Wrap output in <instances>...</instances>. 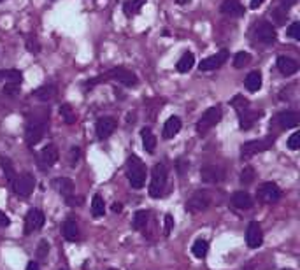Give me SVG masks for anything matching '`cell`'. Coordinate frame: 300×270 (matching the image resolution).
Returning a JSON list of instances; mask_svg holds the SVG:
<instances>
[{
  "mask_svg": "<svg viewBox=\"0 0 300 270\" xmlns=\"http://www.w3.org/2000/svg\"><path fill=\"white\" fill-rule=\"evenodd\" d=\"M288 37L295 39V41H300V23L298 21H295V23L290 25V28H288Z\"/></svg>",
  "mask_w": 300,
  "mask_h": 270,
  "instance_id": "cell-40",
  "label": "cell"
},
{
  "mask_svg": "<svg viewBox=\"0 0 300 270\" xmlns=\"http://www.w3.org/2000/svg\"><path fill=\"white\" fill-rule=\"evenodd\" d=\"M265 0H251V9H258Z\"/></svg>",
  "mask_w": 300,
  "mask_h": 270,
  "instance_id": "cell-46",
  "label": "cell"
},
{
  "mask_svg": "<svg viewBox=\"0 0 300 270\" xmlns=\"http://www.w3.org/2000/svg\"><path fill=\"white\" fill-rule=\"evenodd\" d=\"M148 221H149V212L137 211L134 216V219H132V226H134V230H144L146 225H148Z\"/></svg>",
  "mask_w": 300,
  "mask_h": 270,
  "instance_id": "cell-32",
  "label": "cell"
},
{
  "mask_svg": "<svg viewBox=\"0 0 300 270\" xmlns=\"http://www.w3.org/2000/svg\"><path fill=\"white\" fill-rule=\"evenodd\" d=\"M277 121H279V126L281 128H295V126L298 125L300 121V116L297 112L293 111H284V112H279V116H277Z\"/></svg>",
  "mask_w": 300,
  "mask_h": 270,
  "instance_id": "cell-23",
  "label": "cell"
},
{
  "mask_svg": "<svg viewBox=\"0 0 300 270\" xmlns=\"http://www.w3.org/2000/svg\"><path fill=\"white\" fill-rule=\"evenodd\" d=\"M0 2H4V0H0Z\"/></svg>",
  "mask_w": 300,
  "mask_h": 270,
  "instance_id": "cell-51",
  "label": "cell"
},
{
  "mask_svg": "<svg viewBox=\"0 0 300 270\" xmlns=\"http://www.w3.org/2000/svg\"><path fill=\"white\" fill-rule=\"evenodd\" d=\"M34 188H35V177L32 176V174H28V172L18 176L16 181L13 183L14 193H16L18 197H23V198L30 197L32 191H34Z\"/></svg>",
  "mask_w": 300,
  "mask_h": 270,
  "instance_id": "cell-7",
  "label": "cell"
},
{
  "mask_svg": "<svg viewBox=\"0 0 300 270\" xmlns=\"http://www.w3.org/2000/svg\"><path fill=\"white\" fill-rule=\"evenodd\" d=\"M118 123L114 118H111V116H104V118H100L97 121V125H95V130H97V135L98 139H107L113 135V132L116 130Z\"/></svg>",
  "mask_w": 300,
  "mask_h": 270,
  "instance_id": "cell-14",
  "label": "cell"
},
{
  "mask_svg": "<svg viewBox=\"0 0 300 270\" xmlns=\"http://www.w3.org/2000/svg\"><path fill=\"white\" fill-rule=\"evenodd\" d=\"M270 146V141H249L246 144H242L241 148V158L242 160H249L251 156H255L256 153L265 151Z\"/></svg>",
  "mask_w": 300,
  "mask_h": 270,
  "instance_id": "cell-13",
  "label": "cell"
},
{
  "mask_svg": "<svg viewBox=\"0 0 300 270\" xmlns=\"http://www.w3.org/2000/svg\"><path fill=\"white\" fill-rule=\"evenodd\" d=\"M207 251H209V242H207L206 239H197L193 242V247H191V253H193V256L206 258Z\"/></svg>",
  "mask_w": 300,
  "mask_h": 270,
  "instance_id": "cell-33",
  "label": "cell"
},
{
  "mask_svg": "<svg viewBox=\"0 0 300 270\" xmlns=\"http://www.w3.org/2000/svg\"><path fill=\"white\" fill-rule=\"evenodd\" d=\"M109 270H118V268H109Z\"/></svg>",
  "mask_w": 300,
  "mask_h": 270,
  "instance_id": "cell-49",
  "label": "cell"
},
{
  "mask_svg": "<svg viewBox=\"0 0 300 270\" xmlns=\"http://www.w3.org/2000/svg\"><path fill=\"white\" fill-rule=\"evenodd\" d=\"M209 205H211L209 193H207V191H204V190H198V191H195V193L191 195L190 198H188L186 211L191 212V214H198V212L206 211Z\"/></svg>",
  "mask_w": 300,
  "mask_h": 270,
  "instance_id": "cell-6",
  "label": "cell"
},
{
  "mask_svg": "<svg viewBox=\"0 0 300 270\" xmlns=\"http://www.w3.org/2000/svg\"><path fill=\"white\" fill-rule=\"evenodd\" d=\"M44 212L39 211V209H30L25 216V235H30V233L41 230L44 225Z\"/></svg>",
  "mask_w": 300,
  "mask_h": 270,
  "instance_id": "cell-8",
  "label": "cell"
},
{
  "mask_svg": "<svg viewBox=\"0 0 300 270\" xmlns=\"http://www.w3.org/2000/svg\"><path fill=\"white\" fill-rule=\"evenodd\" d=\"M177 2H179V4H188L190 0H177Z\"/></svg>",
  "mask_w": 300,
  "mask_h": 270,
  "instance_id": "cell-48",
  "label": "cell"
},
{
  "mask_svg": "<svg viewBox=\"0 0 300 270\" xmlns=\"http://www.w3.org/2000/svg\"><path fill=\"white\" fill-rule=\"evenodd\" d=\"M9 225H11L9 216H7L6 212L0 211V228H4V226H9Z\"/></svg>",
  "mask_w": 300,
  "mask_h": 270,
  "instance_id": "cell-43",
  "label": "cell"
},
{
  "mask_svg": "<svg viewBox=\"0 0 300 270\" xmlns=\"http://www.w3.org/2000/svg\"><path fill=\"white\" fill-rule=\"evenodd\" d=\"M107 79H114V81H118V83H121V84H125V86H128V88H132V86H135L137 84V76H135L132 70H128V69H125V67H116V69H111L107 74H104V76H98V77H95V79H91V81H88V84L86 86H95L97 83H100V81H107Z\"/></svg>",
  "mask_w": 300,
  "mask_h": 270,
  "instance_id": "cell-2",
  "label": "cell"
},
{
  "mask_svg": "<svg viewBox=\"0 0 300 270\" xmlns=\"http://www.w3.org/2000/svg\"><path fill=\"white\" fill-rule=\"evenodd\" d=\"M79 158H81V149L79 148H70V151H69V163H70V167H76L77 165V162H79Z\"/></svg>",
  "mask_w": 300,
  "mask_h": 270,
  "instance_id": "cell-38",
  "label": "cell"
},
{
  "mask_svg": "<svg viewBox=\"0 0 300 270\" xmlns=\"http://www.w3.org/2000/svg\"><path fill=\"white\" fill-rule=\"evenodd\" d=\"M227 60H228V51H227V49H221V51L216 53V55L207 56L206 60H202V62H200V65H198V69L204 70V72L216 70V69H220V67L223 65Z\"/></svg>",
  "mask_w": 300,
  "mask_h": 270,
  "instance_id": "cell-11",
  "label": "cell"
},
{
  "mask_svg": "<svg viewBox=\"0 0 300 270\" xmlns=\"http://www.w3.org/2000/svg\"><path fill=\"white\" fill-rule=\"evenodd\" d=\"M277 69L283 76H293L298 72V63L293 58H288V56H279L277 58Z\"/></svg>",
  "mask_w": 300,
  "mask_h": 270,
  "instance_id": "cell-20",
  "label": "cell"
},
{
  "mask_svg": "<svg viewBox=\"0 0 300 270\" xmlns=\"http://www.w3.org/2000/svg\"><path fill=\"white\" fill-rule=\"evenodd\" d=\"M48 253H49V244H48V240H41L39 242V246H37V258H46L48 256Z\"/></svg>",
  "mask_w": 300,
  "mask_h": 270,
  "instance_id": "cell-41",
  "label": "cell"
},
{
  "mask_svg": "<svg viewBox=\"0 0 300 270\" xmlns=\"http://www.w3.org/2000/svg\"><path fill=\"white\" fill-rule=\"evenodd\" d=\"M60 114H62L63 121H65L67 125H72V123H76V112L72 111V107H70L69 104H63L62 107H60Z\"/></svg>",
  "mask_w": 300,
  "mask_h": 270,
  "instance_id": "cell-35",
  "label": "cell"
},
{
  "mask_svg": "<svg viewBox=\"0 0 300 270\" xmlns=\"http://www.w3.org/2000/svg\"><path fill=\"white\" fill-rule=\"evenodd\" d=\"M255 37L262 44H274L276 42V28L269 23V21H260L255 28Z\"/></svg>",
  "mask_w": 300,
  "mask_h": 270,
  "instance_id": "cell-10",
  "label": "cell"
},
{
  "mask_svg": "<svg viewBox=\"0 0 300 270\" xmlns=\"http://www.w3.org/2000/svg\"><path fill=\"white\" fill-rule=\"evenodd\" d=\"M283 270H291V268H283Z\"/></svg>",
  "mask_w": 300,
  "mask_h": 270,
  "instance_id": "cell-50",
  "label": "cell"
},
{
  "mask_svg": "<svg viewBox=\"0 0 300 270\" xmlns=\"http://www.w3.org/2000/svg\"><path fill=\"white\" fill-rule=\"evenodd\" d=\"M200 177H202L204 183H209V184H216L221 181L223 177V172L218 169L216 165H206L200 169Z\"/></svg>",
  "mask_w": 300,
  "mask_h": 270,
  "instance_id": "cell-18",
  "label": "cell"
},
{
  "mask_svg": "<svg viewBox=\"0 0 300 270\" xmlns=\"http://www.w3.org/2000/svg\"><path fill=\"white\" fill-rule=\"evenodd\" d=\"M23 81V74L16 69H7L0 70V83H4V86H20Z\"/></svg>",
  "mask_w": 300,
  "mask_h": 270,
  "instance_id": "cell-16",
  "label": "cell"
},
{
  "mask_svg": "<svg viewBox=\"0 0 300 270\" xmlns=\"http://www.w3.org/2000/svg\"><path fill=\"white\" fill-rule=\"evenodd\" d=\"M144 2H146V0H127V2H125V6H123L125 16H127V18L135 16V14L141 11V7L144 6Z\"/></svg>",
  "mask_w": 300,
  "mask_h": 270,
  "instance_id": "cell-31",
  "label": "cell"
},
{
  "mask_svg": "<svg viewBox=\"0 0 300 270\" xmlns=\"http://www.w3.org/2000/svg\"><path fill=\"white\" fill-rule=\"evenodd\" d=\"M258 200L262 204H274L281 198V190L276 183H263L258 188V193H256Z\"/></svg>",
  "mask_w": 300,
  "mask_h": 270,
  "instance_id": "cell-9",
  "label": "cell"
},
{
  "mask_svg": "<svg viewBox=\"0 0 300 270\" xmlns=\"http://www.w3.org/2000/svg\"><path fill=\"white\" fill-rule=\"evenodd\" d=\"M221 116H223V112H221L220 105H213V107H209L202 116H200V119L197 123V132L200 135H206L211 128H214V126L220 123Z\"/></svg>",
  "mask_w": 300,
  "mask_h": 270,
  "instance_id": "cell-5",
  "label": "cell"
},
{
  "mask_svg": "<svg viewBox=\"0 0 300 270\" xmlns=\"http://www.w3.org/2000/svg\"><path fill=\"white\" fill-rule=\"evenodd\" d=\"M246 242H248V247H251V249H256V247L262 246L263 233H262V226H260V223L251 221L248 225V232H246Z\"/></svg>",
  "mask_w": 300,
  "mask_h": 270,
  "instance_id": "cell-12",
  "label": "cell"
},
{
  "mask_svg": "<svg viewBox=\"0 0 300 270\" xmlns=\"http://www.w3.org/2000/svg\"><path fill=\"white\" fill-rule=\"evenodd\" d=\"M121 209H123V207H121V204H113V211L114 212H121Z\"/></svg>",
  "mask_w": 300,
  "mask_h": 270,
  "instance_id": "cell-47",
  "label": "cell"
},
{
  "mask_svg": "<svg viewBox=\"0 0 300 270\" xmlns=\"http://www.w3.org/2000/svg\"><path fill=\"white\" fill-rule=\"evenodd\" d=\"M0 163H2V169H4V174H6L7 181H9V184L13 186V183L16 181V177H18L16 169H14L13 162H11L9 158H6L4 155H0Z\"/></svg>",
  "mask_w": 300,
  "mask_h": 270,
  "instance_id": "cell-29",
  "label": "cell"
},
{
  "mask_svg": "<svg viewBox=\"0 0 300 270\" xmlns=\"http://www.w3.org/2000/svg\"><path fill=\"white\" fill-rule=\"evenodd\" d=\"M104 212H106L104 198L100 197V195H95L93 200H91V214H93L95 218H100V216H104Z\"/></svg>",
  "mask_w": 300,
  "mask_h": 270,
  "instance_id": "cell-34",
  "label": "cell"
},
{
  "mask_svg": "<svg viewBox=\"0 0 300 270\" xmlns=\"http://www.w3.org/2000/svg\"><path fill=\"white\" fill-rule=\"evenodd\" d=\"M193 65H195V56L191 55V53H184V55L179 58V62H177L176 69H177V72L186 74L188 70H191V67Z\"/></svg>",
  "mask_w": 300,
  "mask_h": 270,
  "instance_id": "cell-30",
  "label": "cell"
},
{
  "mask_svg": "<svg viewBox=\"0 0 300 270\" xmlns=\"http://www.w3.org/2000/svg\"><path fill=\"white\" fill-rule=\"evenodd\" d=\"M27 270H41V268H39V263H37V261H28Z\"/></svg>",
  "mask_w": 300,
  "mask_h": 270,
  "instance_id": "cell-45",
  "label": "cell"
},
{
  "mask_svg": "<svg viewBox=\"0 0 300 270\" xmlns=\"http://www.w3.org/2000/svg\"><path fill=\"white\" fill-rule=\"evenodd\" d=\"M127 177L132 188H135V190H141L146 184V167L139 156L132 155L127 160Z\"/></svg>",
  "mask_w": 300,
  "mask_h": 270,
  "instance_id": "cell-3",
  "label": "cell"
},
{
  "mask_svg": "<svg viewBox=\"0 0 300 270\" xmlns=\"http://www.w3.org/2000/svg\"><path fill=\"white\" fill-rule=\"evenodd\" d=\"M53 188H55L65 200L74 195V183L69 177H56V179L53 181Z\"/></svg>",
  "mask_w": 300,
  "mask_h": 270,
  "instance_id": "cell-17",
  "label": "cell"
},
{
  "mask_svg": "<svg viewBox=\"0 0 300 270\" xmlns=\"http://www.w3.org/2000/svg\"><path fill=\"white\" fill-rule=\"evenodd\" d=\"M167 184V167L163 163H156L153 167V174H151V184H149V195L153 198L162 197L163 190H165Z\"/></svg>",
  "mask_w": 300,
  "mask_h": 270,
  "instance_id": "cell-4",
  "label": "cell"
},
{
  "mask_svg": "<svg viewBox=\"0 0 300 270\" xmlns=\"http://www.w3.org/2000/svg\"><path fill=\"white\" fill-rule=\"evenodd\" d=\"M172 226H174V218L170 214H167L165 216V230H163V232H165V235H169L170 230H172Z\"/></svg>",
  "mask_w": 300,
  "mask_h": 270,
  "instance_id": "cell-42",
  "label": "cell"
},
{
  "mask_svg": "<svg viewBox=\"0 0 300 270\" xmlns=\"http://www.w3.org/2000/svg\"><path fill=\"white\" fill-rule=\"evenodd\" d=\"M256 174H255V169L253 167H244V170L241 172V183L244 184V186H249V184L255 181Z\"/></svg>",
  "mask_w": 300,
  "mask_h": 270,
  "instance_id": "cell-37",
  "label": "cell"
},
{
  "mask_svg": "<svg viewBox=\"0 0 300 270\" xmlns=\"http://www.w3.org/2000/svg\"><path fill=\"white\" fill-rule=\"evenodd\" d=\"M49 123V109H39L34 114H30L27 118V130H25V139L27 144L35 146L37 142H41V139L44 137L46 128Z\"/></svg>",
  "mask_w": 300,
  "mask_h": 270,
  "instance_id": "cell-1",
  "label": "cell"
},
{
  "mask_svg": "<svg viewBox=\"0 0 300 270\" xmlns=\"http://www.w3.org/2000/svg\"><path fill=\"white\" fill-rule=\"evenodd\" d=\"M246 88H248L249 91H258L260 88H262V74L258 72V70H253V72H249L248 76H246V81H244Z\"/></svg>",
  "mask_w": 300,
  "mask_h": 270,
  "instance_id": "cell-28",
  "label": "cell"
},
{
  "mask_svg": "<svg viewBox=\"0 0 300 270\" xmlns=\"http://www.w3.org/2000/svg\"><path fill=\"white\" fill-rule=\"evenodd\" d=\"M297 2H298V0H281V9H283V11H288L290 7H293Z\"/></svg>",
  "mask_w": 300,
  "mask_h": 270,
  "instance_id": "cell-44",
  "label": "cell"
},
{
  "mask_svg": "<svg viewBox=\"0 0 300 270\" xmlns=\"http://www.w3.org/2000/svg\"><path fill=\"white\" fill-rule=\"evenodd\" d=\"M62 233L67 240L74 242V240L79 239V226H77V223L74 221V219H67L62 225Z\"/></svg>",
  "mask_w": 300,
  "mask_h": 270,
  "instance_id": "cell-25",
  "label": "cell"
},
{
  "mask_svg": "<svg viewBox=\"0 0 300 270\" xmlns=\"http://www.w3.org/2000/svg\"><path fill=\"white\" fill-rule=\"evenodd\" d=\"M141 137H142V146H144V149L149 153V155H153L156 149V137L155 133L151 132V128H142L141 130Z\"/></svg>",
  "mask_w": 300,
  "mask_h": 270,
  "instance_id": "cell-27",
  "label": "cell"
},
{
  "mask_svg": "<svg viewBox=\"0 0 300 270\" xmlns=\"http://www.w3.org/2000/svg\"><path fill=\"white\" fill-rule=\"evenodd\" d=\"M221 13L232 18H241L244 16V7H242V4L239 0H225L221 4Z\"/></svg>",
  "mask_w": 300,
  "mask_h": 270,
  "instance_id": "cell-21",
  "label": "cell"
},
{
  "mask_svg": "<svg viewBox=\"0 0 300 270\" xmlns=\"http://www.w3.org/2000/svg\"><path fill=\"white\" fill-rule=\"evenodd\" d=\"M262 116L260 111H251V109H244L242 112H239V121H241V128L242 130H249L253 126V123Z\"/></svg>",
  "mask_w": 300,
  "mask_h": 270,
  "instance_id": "cell-22",
  "label": "cell"
},
{
  "mask_svg": "<svg viewBox=\"0 0 300 270\" xmlns=\"http://www.w3.org/2000/svg\"><path fill=\"white\" fill-rule=\"evenodd\" d=\"M56 93H58L56 86H53V84H44V86L37 88V90L34 91V97L41 102H51L53 98H56Z\"/></svg>",
  "mask_w": 300,
  "mask_h": 270,
  "instance_id": "cell-24",
  "label": "cell"
},
{
  "mask_svg": "<svg viewBox=\"0 0 300 270\" xmlns=\"http://www.w3.org/2000/svg\"><path fill=\"white\" fill-rule=\"evenodd\" d=\"M232 205L235 209H242V211H248V209L253 207V198L248 191H235L232 195Z\"/></svg>",
  "mask_w": 300,
  "mask_h": 270,
  "instance_id": "cell-19",
  "label": "cell"
},
{
  "mask_svg": "<svg viewBox=\"0 0 300 270\" xmlns=\"http://www.w3.org/2000/svg\"><path fill=\"white\" fill-rule=\"evenodd\" d=\"M181 130V119L177 116H170L169 119L163 125V137L165 139H172L174 135H177Z\"/></svg>",
  "mask_w": 300,
  "mask_h": 270,
  "instance_id": "cell-26",
  "label": "cell"
},
{
  "mask_svg": "<svg viewBox=\"0 0 300 270\" xmlns=\"http://www.w3.org/2000/svg\"><path fill=\"white\" fill-rule=\"evenodd\" d=\"M286 144H288V148H290L291 151H297V149H300V132L291 133Z\"/></svg>",
  "mask_w": 300,
  "mask_h": 270,
  "instance_id": "cell-39",
  "label": "cell"
},
{
  "mask_svg": "<svg viewBox=\"0 0 300 270\" xmlns=\"http://www.w3.org/2000/svg\"><path fill=\"white\" fill-rule=\"evenodd\" d=\"M249 60H251V55L246 51H239L237 55L234 56V67L235 69H242L244 65H248Z\"/></svg>",
  "mask_w": 300,
  "mask_h": 270,
  "instance_id": "cell-36",
  "label": "cell"
},
{
  "mask_svg": "<svg viewBox=\"0 0 300 270\" xmlns=\"http://www.w3.org/2000/svg\"><path fill=\"white\" fill-rule=\"evenodd\" d=\"M60 158V153H58V148H56L55 144H48L42 148L41 151V156H39V160H41L42 163V169H46V167H53L56 162H58Z\"/></svg>",
  "mask_w": 300,
  "mask_h": 270,
  "instance_id": "cell-15",
  "label": "cell"
}]
</instances>
